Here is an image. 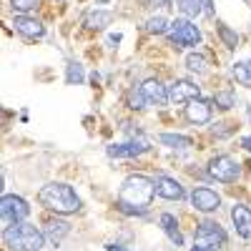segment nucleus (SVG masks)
I'll list each match as a JSON object with an SVG mask.
<instances>
[{"instance_id": "29", "label": "nucleus", "mask_w": 251, "mask_h": 251, "mask_svg": "<svg viewBox=\"0 0 251 251\" xmlns=\"http://www.w3.org/2000/svg\"><path fill=\"white\" fill-rule=\"evenodd\" d=\"M241 146H244V149L251 153V136H244V138H241Z\"/></svg>"}, {"instance_id": "2", "label": "nucleus", "mask_w": 251, "mask_h": 251, "mask_svg": "<svg viewBox=\"0 0 251 251\" xmlns=\"http://www.w3.org/2000/svg\"><path fill=\"white\" fill-rule=\"evenodd\" d=\"M38 201H40V206H46L48 211H55V214H75L80 208L78 194L68 183H58V181L40 188Z\"/></svg>"}, {"instance_id": "23", "label": "nucleus", "mask_w": 251, "mask_h": 251, "mask_svg": "<svg viewBox=\"0 0 251 251\" xmlns=\"http://www.w3.org/2000/svg\"><path fill=\"white\" fill-rule=\"evenodd\" d=\"M214 103H216L219 108L228 111L231 106H236V96H234L231 91H219V93H216V98H214Z\"/></svg>"}, {"instance_id": "1", "label": "nucleus", "mask_w": 251, "mask_h": 251, "mask_svg": "<svg viewBox=\"0 0 251 251\" xmlns=\"http://www.w3.org/2000/svg\"><path fill=\"white\" fill-rule=\"evenodd\" d=\"M156 194V181L143 174H133L123 181L118 194V208L123 214H146Z\"/></svg>"}, {"instance_id": "5", "label": "nucleus", "mask_w": 251, "mask_h": 251, "mask_svg": "<svg viewBox=\"0 0 251 251\" xmlns=\"http://www.w3.org/2000/svg\"><path fill=\"white\" fill-rule=\"evenodd\" d=\"M169 40L176 48H188V46H199L201 43V30L186 18H176L169 25Z\"/></svg>"}, {"instance_id": "16", "label": "nucleus", "mask_w": 251, "mask_h": 251, "mask_svg": "<svg viewBox=\"0 0 251 251\" xmlns=\"http://www.w3.org/2000/svg\"><path fill=\"white\" fill-rule=\"evenodd\" d=\"M43 234H46V239H48V241L60 244L63 239H66V236L71 234V224H68V221H60V219L48 221V224H46V228H43Z\"/></svg>"}, {"instance_id": "28", "label": "nucleus", "mask_w": 251, "mask_h": 251, "mask_svg": "<svg viewBox=\"0 0 251 251\" xmlns=\"http://www.w3.org/2000/svg\"><path fill=\"white\" fill-rule=\"evenodd\" d=\"M191 251H219L216 246H203V244H199V246H194Z\"/></svg>"}, {"instance_id": "27", "label": "nucleus", "mask_w": 251, "mask_h": 251, "mask_svg": "<svg viewBox=\"0 0 251 251\" xmlns=\"http://www.w3.org/2000/svg\"><path fill=\"white\" fill-rule=\"evenodd\" d=\"M128 103H131V108H146V106H149L146 98H143V93H141V88L128 93Z\"/></svg>"}, {"instance_id": "4", "label": "nucleus", "mask_w": 251, "mask_h": 251, "mask_svg": "<svg viewBox=\"0 0 251 251\" xmlns=\"http://www.w3.org/2000/svg\"><path fill=\"white\" fill-rule=\"evenodd\" d=\"M30 214V206L25 199L20 196H3L0 199V224H3V231H8L10 226L23 224Z\"/></svg>"}, {"instance_id": "22", "label": "nucleus", "mask_w": 251, "mask_h": 251, "mask_svg": "<svg viewBox=\"0 0 251 251\" xmlns=\"http://www.w3.org/2000/svg\"><path fill=\"white\" fill-rule=\"evenodd\" d=\"M161 143L171 146V149H188V146H191V138H188V136H174V133H163V136H161Z\"/></svg>"}, {"instance_id": "7", "label": "nucleus", "mask_w": 251, "mask_h": 251, "mask_svg": "<svg viewBox=\"0 0 251 251\" xmlns=\"http://www.w3.org/2000/svg\"><path fill=\"white\" fill-rule=\"evenodd\" d=\"M194 239H196V244H203V246H224L226 244V231L219 226V224H214V221H203V224H199V228L194 231Z\"/></svg>"}, {"instance_id": "19", "label": "nucleus", "mask_w": 251, "mask_h": 251, "mask_svg": "<svg viewBox=\"0 0 251 251\" xmlns=\"http://www.w3.org/2000/svg\"><path fill=\"white\" fill-rule=\"evenodd\" d=\"M206 66H208V60H206L203 53H188V55H186V68H188V71L206 73Z\"/></svg>"}, {"instance_id": "13", "label": "nucleus", "mask_w": 251, "mask_h": 251, "mask_svg": "<svg viewBox=\"0 0 251 251\" xmlns=\"http://www.w3.org/2000/svg\"><path fill=\"white\" fill-rule=\"evenodd\" d=\"M146 151H149V141L146 138L121 143V146H108V156H116V158H133V156H141Z\"/></svg>"}, {"instance_id": "17", "label": "nucleus", "mask_w": 251, "mask_h": 251, "mask_svg": "<svg viewBox=\"0 0 251 251\" xmlns=\"http://www.w3.org/2000/svg\"><path fill=\"white\" fill-rule=\"evenodd\" d=\"M161 228L166 231V236L171 239V244L181 246L183 244V234H181V228H178V221L174 214H161Z\"/></svg>"}, {"instance_id": "25", "label": "nucleus", "mask_w": 251, "mask_h": 251, "mask_svg": "<svg viewBox=\"0 0 251 251\" xmlns=\"http://www.w3.org/2000/svg\"><path fill=\"white\" fill-rule=\"evenodd\" d=\"M219 35H221V40L226 43V48H236V43H239V38H236V33L228 28V25H224V23H219Z\"/></svg>"}, {"instance_id": "6", "label": "nucleus", "mask_w": 251, "mask_h": 251, "mask_svg": "<svg viewBox=\"0 0 251 251\" xmlns=\"http://www.w3.org/2000/svg\"><path fill=\"white\" fill-rule=\"evenodd\" d=\"M239 174H241V166L231 156H216L208 161V176L221 183H234L239 178Z\"/></svg>"}, {"instance_id": "18", "label": "nucleus", "mask_w": 251, "mask_h": 251, "mask_svg": "<svg viewBox=\"0 0 251 251\" xmlns=\"http://www.w3.org/2000/svg\"><path fill=\"white\" fill-rule=\"evenodd\" d=\"M111 20H113V13L111 10H93V13H88L86 15V28H91V30H103L106 25H111Z\"/></svg>"}, {"instance_id": "11", "label": "nucleus", "mask_w": 251, "mask_h": 251, "mask_svg": "<svg viewBox=\"0 0 251 251\" xmlns=\"http://www.w3.org/2000/svg\"><path fill=\"white\" fill-rule=\"evenodd\" d=\"M156 194L166 201H181L186 196L183 186L176 181V178H169V176H158L156 178Z\"/></svg>"}, {"instance_id": "30", "label": "nucleus", "mask_w": 251, "mask_h": 251, "mask_svg": "<svg viewBox=\"0 0 251 251\" xmlns=\"http://www.w3.org/2000/svg\"><path fill=\"white\" fill-rule=\"evenodd\" d=\"M106 249H108V251H131V249H126V246H118V244H108Z\"/></svg>"}, {"instance_id": "26", "label": "nucleus", "mask_w": 251, "mask_h": 251, "mask_svg": "<svg viewBox=\"0 0 251 251\" xmlns=\"http://www.w3.org/2000/svg\"><path fill=\"white\" fill-rule=\"evenodd\" d=\"M10 5H13V10L25 15V13H30V10H35L40 5V0H10Z\"/></svg>"}, {"instance_id": "12", "label": "nucleus", "mask_w": 251, "mask_h": 251, "mask_svg": "<svg viewBox=\"0 0 251 251\" xmlns=\"http://www.w3.org/2000/svg\"><path fill=\"white\" fill-rule=\"evenodd\" d=\"M199 86L196 83H191V80H176L174 86L169 88V100H174V103H188V100H194V98H199Z\"/></svg>"}, {"instance_id": "24", "label": "nucleus", "mask_w": 251, "mask_h": 251, "mask_svg": "<svg viewBox=\"0 0 251 251\" xmlns=\"http://www.w3.org/2000/svg\"><path fill=\"white\" fill-rule=\"evenodd\" d=\"M83 66H78V63H68V73H66V80L71 83V86H80L83 83Z\"/></svg>"}, {"instance_id": "3", "label": "nucleus", "mask_w": 251, "mask_h": 251, "mask_svg": "<svg viewBox=\"0 0 251 251\" xmlns=\"http://www.w3.org/2000/svg\"><path fill=\"white\" fill-rule=\"evenodd\" d=\"M46 241V234L38 231L33 224H15L5 231V244L10 251H40Z\"/></svg>"}, {"instance_id": "21", "label": "nucleus", "mask_w": 251, "mask_h": 251, "mask_svg": "<svg viewBox=\"0 0 251 251\" xmlns=\"http://www.w3.org/2000/svg\"><path fill=\"white\" fill-rule=\"evenodd\" d=\"M169 20H166L163 15H156V18H149V20H146V30H149V33H156V35H161V33H166V30H169Z\"/></svg>"}, {"instance_id": "20", "label": "nucleus", "mask_w": 251, "mask_h": 251, "mask_svg": "<svg viewBox=\"0 0 251 251\" xmlns=\"http://www.w3.org/2000/svg\"><path fill=\"white\" fill-rule=\"evenodd\" d=\"M176 5L183 15L188 18H196L201 10H203V0H176Z\"/></svg>"}, {"instance_id": "10", "label": "nucleus", "mask_w": 251, "mask_h": 251, "mask_svg": "<svg viewBox=\"0 0 251 251\" xmlns=\"http://www.w3.org/2000/svg\"><path fill=\"white\" fill-rule=\"evenodd\" d=\"M141 93H143V98H146L149 106H166V100H169V91H166V86L161 80H156V78L143 80Z\"/></svg>"}, {"instance_id": "32", "label": "nucleus", "mask_w": 251, "mask_h": 251, "mask_svg": "<svg viewBox=\"0 0 251 251\" xmlns=\"http://www.w3.org/2000/svg\"><path fill=\"white\" fill-rule=\"evenodd\" d=\"M244 71H246V78H249V83H251V60L244 63Z\"/></svg>"}, {"instance_id": "9", "label": "nucleus", "mask_w": 251, "mask_h": 251, "mask_svg": "<svg viewBox=\"0 0 251 251\" xmlns=\"http://www.w3.org/2000/svg\"><path fill=\"white\" fill-rule=\"evenodd\" d=\"M186 121L194 126H203L211 121V103L203 98H194L186 103Z\"/></svg>"}, {"instance_id": "31", "label": "nucleus", "mask_w": 251, "mask_h": 251, "mask_svg": "<svg viewBox=\"0 0 251 251\" xmlns=\"http://www.w3.org/2000/svg\"><path fill=\"white\" fill-rule=\"evenodd\" d=\"M203 10H206V13H214V5H211V0H203Z\"/></svg>"}, {"instance_id": "15", "label": "nucleus", "mask_w": 251, "mask_h": 251, "mask_svg": "<svg viewBox=\"0 0 251 251\" xmlns=\"http://www.w3.org/2000/svg\"><path fill=\"white\" fill-rule=\"evenodd\" d=\"M231 221L241 239H251V208L246 206H234L231 208Z\"/></svg>"}, {"instance_id": "14", "label": "nucleus", "mask_w": 251, "mask_h": 251, "mask_svg": "<svg viewBox=\"0 0 251 251\" xmlns=\"http://www.w3.org/2000/svg\"><path fill=\"white\" fill-rule=\"evenodd\" d=\"M13 25H15V30H18L20 35H25V38H43V35H46L43 23H40V20H35V18H30V15H15Z\"/></svg>"}, {"instance_id": "8", "label": "nucleus", "mask_w": 251, "mask_h": 251, "mask_svg": "<svg viewBox=\"0 0 251 251\" xmlns=\"http://www.w3.org/2000/svg\"><path fill=\"white\" fill-rule=\"evenodd\" d=\"M191 206L196 208V211H203V214H211L216 211V208L221 206V196L216 191H211V188H194V194H191Z\"/></svg>"}]
</instances>
